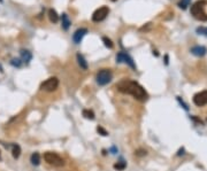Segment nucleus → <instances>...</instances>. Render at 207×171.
<instances>
[{
  "mask_svg": "<svg viewBox=\"0 0 207 171\" xmlns=\"http://www.w3.org/2000/svg\"><path fill=\"white\" fill-rule=\"evenodd\" d=\"M116 88L120 92L124 93V94L132 95L135 99L139 100V101H145L147 99V97H148L147 92L145 91V88L140 84L130 79L121 80L120 83L116 85Z\"/></svg>",
  "mask_w": 207,
  "mask_h": 171,
  "instance_id": "obj_1",
  "label": "nucleus"
},
{
  "mask_svg": "<svg viewBox=\"0 0 207 171\" xmlns=\"http://www.w3.org/2000/svg\"><path fill=\"white\" fill-rule=\"evenodd\" d=\"M205 0H198L191 6V14L199 21H207V14L205 13Z\"/></svg>",
  "mask_w": 207,
  "mask_h": 171,
  "instance_id": "obj_2",
  "label": "nucleus"
},
{
  "mask_svg": "<svg viewBox=\"0 0 207 171\" xmlns=\"http://www.w3.org/2000/svg\"><path fill=\"white\" fill-rule=\"evenodd\" d=\"M112 78H113V74H112V71L109 69H101V70H99L98 74H97V77H96L97 83L100 86L107 85L112 80Z\"/></svg>",
  "mask_w": 207,
  "mask_h": 171,
  "instance_id": "obj_3",
  "label": "nucleus"
},
{
  "mask_svg": "<svg viewBox=\"0 0 207 171\" xmlns=\"http://www.w3.org/2000/svg\"><path fill=\"white\" fill-rule=\"evenodd\" d=\"M44 160L49 164L54 165V167H61V165L64 164V159H62L60 155H58L57 153H53V152H46L45 154H44Z\"/></svg>",
  "mask_w": 207,
  "mask_h": 171,
  "instance_id": "obj_4",
  "label": "nucleus"
},
{
  "mask_svg": "<svg viewBox=\"0 0 207 171\" xmlns=\"http://www.w3.org/2000/svg\"><path fill=\"white\" fill-rule=\"evenodd\" d=\"M59 86V79H58L57 77H49V79H46L44 83L41 84L40 88L41 90H44V91H47V92H52V91H55Z\"/></svg>",
  "mask_w": 207,
  "mask_h": 171,
  "instance_id": "obj_5",
  "label": "nucleus"
},
{
  "mask_svg": "<svg viewBox=\"0 0 207 171\" xmlns=\"http://www.w3.org/2000/svg\"><path fill=\"white\" fill-rule=\"evenodd\" d=\"M109 14V8L107 6H102V7L98 8L97 11L93 13L92 15V21L93 22H101L107 17V15Z\"/></svg>",
  "mask_w": 207,
  "mask_h": 171,
  "instance_id": "obj_6",
  "label": "nucleus"
},
{
  "mask_svg": "<svg viewBox=\"0 0 207 171\" xmlns=\"http://www.w3.org/2000/svg\"><path fill=\"white\" fill-rule=\"evenodd\" d=\"M116 62H119V63H127L130 68L136 69V65H135V62H134V60H132L131 57L129 56L125 52H119V53H117Z\"/></svg>",
  "mask_w": 207,
  "mask_h": 171,
  "instance_id": "obj_7",
  "label": "nucleus"
},
{
  "mask_svg": "<svg viewBox=\"0 0 207 171\" xmlns=\"http://www.w3.org/2000/svg\"><path fill=\"white\" fill-rule=\"evenodd\" d=\"M193 103L198 107H203L207 103V91L198 92L193 97Z\"/></svg>",
  "mask_w": 207,
  "mask_h": 171,
  "instance_id": "obj_8",
  "label": "nucleus"
},
{
  "mask_svg": "<svg viewBox=\"0 0 207 171\" xmlns=\"http://www.w3.org/2000/svg\"><path fill=\"white\" fill-rule=\"evenodd\" d=\"M87 34V29H85V28H81L78 30H76L75 34H73V40H74V43H75V44H79Z\"/></svg>",
  "mask_w": 207,
  "mask_h": 171,
  "instance_id": "obj_9",
  "label": "nucleus"
},
{
  "mask_svg": "<svg viewBox=\"0 0 207 171\" xmlns=\"http://www.w3.org/2000/svg\"><path fill=\"white\" fill-rule=\"evenodd\" d=\"M207 50L206 47H204V46H193L191 48V53L193 55H196V56H204L205 54H206Z\"/></svg>",
  "mask_w": 207,
  "mask_h": 171,
  "instance_id": "obj_10",
  "label": "nucleus"
},
{
  "mask_svg": "<svg viewBox=\"0 0 207 171\" xmlns=\"http://www.w3.org/2000/svg\"><path fill=\"white\" fill-rule=\"evenodd\" d=\"M70 24H72V22H70L68 15L66 13H64V14L61 15V27H62V29H64V30H68L69 27H70Z\"/></svg>",
  "mask_w": 207,
  "mask_h": 171,
  "instance_id": "obj_11",
  "label": "nucleus"
},
{
  "mask_svg": "<svg viewBox=\"0 0 207 171\" xmlns=\"http://www.w3.org/2000/svg\"><path fill=\"white\" fill-rule=\"evenodd\" d=\"M21 60H22L23 63H29L32 59V54L26 50H21Z\"/></svg>",
  "mask_w": 207,
  "mask_h": 171,
  "instance_id": "obj_12",
  "label": "nucleus"
},
{
  "mask_svg": "<svg viewBox=\"0 0 207 171\" xmlns=\"http://www.w3.org/2000/svg\"><path fill=\"white\" fill-rule=\"evenodd\" d=\"M76 59H77V62H78V65L81 67V69L82 70H87V60L84 59V56H83L81 53H77V55H76Z\"/></svg>",
  "mask_w": 207,
  "mask_h": 171,
  "instance_id": "obj_13",
  "label": "nucleus"
},
{
  "mask_svg": "<svg viewBox=\"0 0 207 171\" xmlns=\"http://www.w3.org/2000/svg\"><path fill=\"white\" fill-rule=\"evenodd\" d=\"M12 155L14 159H19L20 155H21V147L17 144L12 145Z\"/></svg>",
  "mask_w": 207,
  "mask_h": 171,
  "instance_id": "obj_14",
  "label": "nucleus"
},
{
  "mask_svg": "<svg viewBox=\"0 0 207 171\" xmlns=\"http://www.w3.org/2000/svg\"><path fill=\"white\" fill-rule=\"evenodd\" d=\"M49 19L52 23H58V21H59V15H58V13L54 11V9H52V8L49 11Z\"/></svg>",
  "mask_w": 207,
  "mask_h": 171,
  "instance_id": "obj_15",
  "label": "nucleus"
},
{
  "mask_svg": "<svg viewBox=\"0 0 207 171\" xmlns=\"http://www.w3.org/2000/svg\"><path fill=\"white\" fill-rule=\"evenodd\" d=\"M30 161L34 165H39V164H40V155H39V153L37 152L32 153V155H31L30 157Z\"/></svg>",
  "mask_w": 207,
  "mask_h": 171,
  "instance_id": "obj_16",
  "label": "nucleus"
},
{
  "mask_svg": "<svg viewBox=\"0 0 207 171\" xmlns=\"http://www.w3.org/2000/svg\"><path fill=\"white\" fill-rule=\"evenodd\" d=\"M125 168H127V163H125L123 160L119 161L117 163L114 164V169H115V170H117V171H123Z\"/></svg>",
  "mask_w": 207,
  "mask_h": 171,
  "instance_id": "obj_17",
  "label": "nucleus"
},
{
  "mask_svg": "<svg viewBox=\"0 0 207 171\" xmlns=\"http://www.w3.org/2000/svg\"><path fill=\"white\" fill-rule=\"evenodd\" d=\"M83 116L85 118H87V119H94V113L92 110H90V109H84L83 110Z\"/></svg>",
  "mask_w": 207,
  "mask_h": 171,
  "instance_id": "obj_18",
  "label": "nucleus"
},
{
  "mask_svg": "<svg viewBox=\"0 0 207 171\" xmlns=\"http://www.w3.org/2000/svg\"><path fill=\"white\" fill-rule=\"evenodd\" d=\"M11 65H13V67H16V68H21L23 65V62L21 59H13V60L11 61Z\"/></svg>",
  "mask_w": 207,
  "mask_h": 171,
  "instance_id": "obj_19",
  "label": "nucleus"
},
{
  "mask_svg": "<svg viewBox=\"0 0 207 171\" xmlns=\"http://www.w3.org/2000/svg\"><path fill=\"white\" fill-rule=\"evenodd\" d=\"M190 2H191V0H181L178 2V7L182 8V9H186L188 6H190Z\"/></svg>",
  "mask_w": 207,
  "mask_h": 171,
  "instance_id": "obj_20",
  "label": "nucleus"
},
{
  "mask_svg": "<svg viewBox=\"0 0 207 171\" xmlns=\"http://www.w3.org/2000/svg\"><path fill=\"white\" fill-rule=\"evenodd\" d=\"M102 42H104L106 47H108V48H113L114 47V44L112 43V40L109 38H107V37H102Z\"/></svg>",
  "mask_w": 207,
  "mask_h": 171,
  "instance_id": "obj_21",
  "label": "nucleus"
},
{
  "mask_svg": "<svg viewBox=\"0 0 207 171\" xmlns=\"http://www.w3.org/2000/svg\"><path fill=\"white\" fill-rule=\"evenodd\" d=\"M97 131H98V133L99 134H101V136H104V137H106V136H108V132L106 131L102 126H100V125H98L97 126Z\"/></svg>",
  "mask_w": 207,
  "mask_h": 171,
  "instance_id": "obj_22",
  "label": "nucleus"
},
{
  "mask_svg": "<svg viewBox=\"0 0 207 171\" xmlns=\"http://www.w3.org/2000/svg\"><path fill=\"white\" fill-rule=\"evenodd\" d=\"M197 32H198V34H205V36H207V27L198 28V29H197Z\"/></svg>",
  "mask_w": 207,
  "mask_h": 171,
  "instance_id": "obj_23",
  "label": "nucleus"
},
{
  "mask_svg": "<svg viewBox=\"0 0 207 171\" xmlns=\"http://www.w3.org/2000/svg\"><path fill=\"white\" fill-rule=\"evenodd\" d=\"M135 154L137 156H144V155H146V151H144V149H137L135 152Z\"/></svg>",
  "mask_w": 207,
  "mask_h": 171,
  "instance_id": "obj_24",
  "label": "nucleus"
},
{
  "mask_svg": "<svg viewBox=\"0 0 207 171\" xmlns=\"http://www.w3.org/2000/svg\"><path fill=\"white\" fill-rule=\"evenodd\" d=\"M111 152H112V154H115V153H116V149H115V147H113V148L111 149Z\"/></svg>",
  "mask_w": 207,
  "mask_h": 171,
  "instance_id": "obj_25",
  "label": "nucleus"
},
{
  "mask_svg": "<svg viewBox=\"0 0 207 171\" xmlns=\"http://www.w3.org/2000/svg\"><path fill=\"white\" fill-rule=\"evenodd\" d=\"M183 152H184V148L180 149V152H178V154H177V155H181V154H183Z\"/></svg>",
  "mask_w": 207,
  "mask_h": 171,
  "instance_id": "obj_26",
  "label": "nucleus"
},
{
  "mask_svg": "<svg viewBox=\"0 0 207 171\" xmlns=\"http://www.w3.org/2000/svg\"><path fill=\"white\" fill-rule=\"evenodd\" d=\"M2 71H4V69H2V67L0 65V72H2Z\"/></svg>",
  "mask_w": 207,
  "mask_h": 171,
  "instance_id": "obj_27",
  "label": "nucleus"
},
{
  "mask_svg": "<svg viewBox=\"0 0 207 171\" xmlns=\"http://www.w3.org/2000/svg\"><path fill=\"white\" fill-rule=\"evenodd\" d=\"M2 1H4V0H0V2H2Z\"/></svg>",
  "mask_w": 207,
  "mask_h": 171,
  "instance_id": "obj_28",
  "label": "nucleus"
},
{
  "mask_svg": "<svg viewBox=\"0 0 207 171\" xmlns=\"http://www.w3.org/2000/svg\"><path fill=\"white\" fill-rule=\"evenodd\" d=\"M0 159H1V156H0Z\"/></svg>",
  "mask_w": 207,
  "mask_h": 171,
  "instance_id": "obj_29",
  "label": "nucleus"
},
{
  "mask_svg": "<svg viewBox=\"0 0 207 171\" xmlns=\"http://www.w3.org/2000/svg\"><path fill=\"white\" fill-rule=\"evenodd\" d=\"M113 1H115V0H113Z\"/></svg>",
  "mask_w": 207,
  "mask_h": 171,
  "instance_id": "obj_30",
  "label": "nucleus"
}]
</instances>
